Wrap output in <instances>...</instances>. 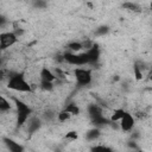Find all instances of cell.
Returning a JSON list of instances; mask_svg holds the SVG:
<instances>
[{"label":"cell","mask_w":152,"mask_h":152,"mask_svg":"<svg viewBox=\"0 0 152 152\" xmlns=\"http://www.w3.org/2000/svg\"><path fill=\"white\" fill-rule=\"evenodd\" d=\"M42 124H43V120L42 118H38V116H30V119L26 121V131L28 134H34L36 132H38L42 127Z\"/></svg>","instance_id":"ba28073f"},{"label":"cell","mask_w":152,"mask_h":152,"mask_svg":"<svg viewBox=\"0 0 152 152\" xmlns=\"http://www.w3.org/2000/svg\"><path fill=\"white\" fill-rule=\"evenodd\" d=\"M126 113V109H124V108H115L114 110H113V113L110 114V116H109V120L110 121H119L122 116H124V114Z\"/></svg>","instance_id":"2e32d148"},{"label":"cell","mask_w":152,"mask_h":152,"mask_svg":"<svg viewBox=\"0 0 152 152\" xmlns=\"http://www.w3.org/2000/svg\"><path fill=\"white\" fill-rule=\"evenodd\" d=\"M119 124V128L122 131V132H131L133 128H134V125H135V120H134V116L126 110V113L124 114V116L118 121Z\"/></svg>","instance_id":"8992f818"},{"label":"cell","mask_w":152,"mask_h":152,"mask_svg":"<svg viewBox=\"0 0 152 152\" xmlns=\"http://www.w3.org/2000/svg\"><path fill=\"white\" fill-rule=\"evenodd\" d=\"M19 42V37L13 31H4L0 33V50H6Z\"/></svg>","instance_id":"5b68a950"},{"label":"cell","mask_w":152,"mask_h":152,"mask_svg":"<svg viewBox=\"0 0 152 152\" xmlns=\"http://www.w3.org/2000/svg\"><path fill=\"white\" fill-rule=\"evenodd\" d=\"M12 109V103L2 95H0V112L5 113V112H8Z\"/></svg>","instance_id":"ac0fdd59"},{"label":"cell","mask_w":152,"mask_h":152,"mask_svg":"<svg viewBox=\"0 0 152 152\" xmlns=\"http://www.w3.org/2000/svg\"><path fill=\"white\" fill-rule=\"evenodd\" d=\"M40 89L44 91H52L55 88V83L53 82H48V81H43L40 80V84H39Z\"/></svg>","instance_id":"ffe728a7"},{"label":"cell","mask_w":152,"mask_h":152,"mask_svg":"<svg viewBox=\"0 0 152 152\" xmlns=\"http://www.w3.org/2000/svg\"><path fill=\"white\" fill-rule=\"evenodd\" d=\"M6 86L8 89L17 93H24V94L33 93V88L31 83L26 80V76L24 72H19V71L12 72L7 80Z\"/></svg>","instance_id":"6da1fadb"},{"label":"cell","mask_w":152,"mask_h":152,"mask_svg":"<svg viewBox=\"0 0 152 152\" xmlns=\"http://www.w3.org/2000/svg\"><path fill=\"white\" fill-rule=\"evenodd\" d=\"M86 55H87V58H88V63L89 64H96L99 61H100V56H101V50L99 48L97 44H93L89 49L84 50Z\"/></svg>","instance_id":"52a82bcc"},{"label":"cell","mask_w":152,"mask_h":152,"mask_svg":"<svg viewBox=\"0 0 152 152\" xmlns=\"http://www.w3.org/2000/svg\"><path fill=\"white\" fill-rule=\"evenodd\" d=\"M87 110H88V115H89L90 120H91V119H95V118H97V116H100V115H103L102 108H101L99 104H96V103H90V104L87 107Z\"/></svg>","instance_id":"8fae6325"},{"label":"cell","mask_w":152,"mask_h":152,"mask_svg":"<svg viewBox=\"0 0 152 152\" xmlns=\"http://www.w3.org/2000/svg\"><path fill=\"white\" fill-rule=\"evenodd\" d=\"M56 116H57V112L52 110V109H48L43 113V116H42V120L44 121H48V122H51L53 120H56Z\"/></svg>","instance_id":"d6986e66"},{"label":"cell","mask_w":152,"mask_h":152,"mask_svg":"<svg viewBox=\"0 0 152 152\" xmlns=\"http://www.w3.org/2000/svg\"><path fill=\"white\" fill-rule=\"evenodd\" d=\"M11 74L12 71H8L6 68H0V81H4V80L7 81Z\"/></svg>","instance_id":"d4e9b609"},{"label":"cell","mask_w":152,"mask_h":152,"mask_svg":"<svg viewBox=\"0 0 152 152\" xmlns=\"http://www.w3.org/2000/svg\"><path fill=\"white\" fill-rule=\"evenodd\" d=\"M70 119H71V114H70V113H68L64 108H63L62 110L57 112L56 120H57L58 122H66V121H69Z\"/></svg>","instance_id":"e0dca14e"},{"label":"cell","mask_w":152,"mask_h":152,"mask_svg":"<svg viewBox=\"0 0 152 152\" xmlns=\"http://www.w3.org/2000/svg\"><path fill=\"white\" fill-rule=\"evenodd\" d=\"M32 6L38 10H45L48 7V0H32Z\"/></svg>","instance_id":"7402d4cb"},{"label":"cell","mask_w":152,"mask_h":152,"mask_svg":"<svg viewBox=\"0 0 152 152\" xmlns=\"http://www.w3.org/2000/svg\"><path fill=\"white\" fill-rule=\"evenodd\" d=\"M108 32H109V26H107V25H101V26H99L97 28H95L94 34L97 36V37H101V36L107 34Z\"/></svg>","instance_id":"44dd1931"},{"label":"cell","mask_w":152,"mask_h":152,"mask_svg":"<svg viewBox=\"0 0 152 152\" xmlns=\"http://www.w3.org/2000/svg\"><path fill=\"white\" fill-rule=\"evenodd\" d=\"M90 150L94 151V152H106V151H107V152H110V151H112L110 147L104 146V145H95V146L90 147Z\"/></svg>","instance_id":"cb8c5ba5"},{"label":"cell","mask_w":152,"mask_h":152,"mask_svg":"<svg viewBox=\"0 0 152 152\" xmlns=\"http://www.w3.org/2000/svg\"><path fill=\"white\" fill-rule=\"evenodd\" d=\"M12 101L15 107V126L21 127L26 124V121L30 119V116L33 113V109L30 104L24 102L21 99L12 96Z\"/></svg>","instance_id":"7a4b0ae2"},{"label":"cell","mask_w":152,"mask_h":152,"mask_svg":"<svg viewBox=\"0 0 152 152\" xmlns=\"http://www.w3.org/2000/svg\"><path fill=\"white\" fill-rule=\"evenodd\" d=\"M64 109H65L68 113H70V114H71V116L78 115V114L81 113V109H80L78 104H77V103H75V102H70V103H68V104L64 107Z\"/></svg>","instance_id":"9a60e30c"},{"label":"cell","mask_w":152,"mask_h":152,"mask_svg":"<svg viewBox=\"0 0 152 152\" xmlns=\"http://www.w3.org/2000/svg\"><path fill=\"white\" fill-rule=\"evenodd\" d=\"M121 7L128 12H133V13H140L142 11V7L137 4V2H133V1H126L121 5Z\"/></svg>","instance_id":"7c38bea8"},{"label":"cell","mask_w":152,"mask_h":152,"mask_svg":"<svg viewBox=\"0 0 152 152\" xmlns=\"http://www.w3.org/2000/svg\"><path fill=\"white\" fill-rule=\"evenodd\" d=\"M63 61L66 62L68 64L70 65H74V66H84V65H88V58H87V55L86 52H70V51H66L64 52L63 55Z\"/></svg>","instance_id":"277c9868"},{"label":"cell","mask_w":152,"mask_h":152,"mask_svg":"<svg viewBox=\"0 0 152 152\" xmlns=\"http://www.w3.org/2000/svg\"><path fill=\"white\" fill-rule=\"evenodd\" d=\"M72 75L78 87H88L93 82V72L86 66H75V69L72 70Z\"/></svg>","instance_id":"3957f363"},{"label":"cell","mask_w":152,"mask_h":152,"mask_svg":"<svg viewBox=\"0 0 152 152\" xmlns=\"http://www.w3.org/2000/svg\"><path fill=\"white\" fill-rule=\"evenodd\" d=\"M39 78L43 80V81H48V82H56L57 81V77H56V74L49 69L48 66H43L39 71Z\"/></svg>","instance_id":"30bf717a"},{"label":"cell","mask_w":152,"mask_h":152,"mask_svg":"<svg viewBox=\"0 0 152 152\" xmlns=\"http://www.w3.org/2000/svg\"><path fill=\"white\" fill-rule=\"evenodd\" d=\"M100 137H101V128L95 127V126L93 128L88 129L87 133H86V139L88 141H96Z\"/></svg>","instance_id":"4fadbf2b"},{"label":"cell","mask_w":152,"mask_h":152,"mask_svg":"<svg viewBox=\"0 0 152 152\" xmlns=\"http://www.w3.org/2000/svg\"><path fill=\"white\" fill-rule=\"evenodd\" d=\"M66 48H68V51H70V52H81L83 50V44H82V42L74 40V42L68 43Z\"/></svg>","instance_id":"5bb4252c"},{"label":"cell","mask_w":152,"mask_h":152,"mask_svg":"<svg viewBox=\"0 0 152 152\" xmlns=\"http://www.w3.org/2000/svg\"><path fill=\"white\" fill-rule=\"evenodd\" d=\"M6 23H7V18H6L4 14H1V13H0V27H2Z\"/></svg>","instance_id":"484cf974"},{"label":"cell","mask_w":152,"mask_h":152,"mask_svg":"<svg viewBox=\"0 0 152 152\" xmlns=\"http://www.w3.org/2000/svg\"><path fill=\"white\" fill-rule=\"evenodd\" d=\"M77 138H78V134L76 131H69L64 135V139L68 141H75V140H77Z\"/></svg>","instance_id":"603a6c76"},{"label":"cell","mask_w":152,"mask_h":152,"mask_svg":"<svg viewBox=\"0 0 152 152\" xmlns=\"http://www.w3.org/2000/svg\"><path fill=\"white\" fill-rule=\"evenodd\" d=\"M2 142L5 145V147L10 151V152H23L24 151V146L19 142H17L15 140H13L10 137H4L2 138Z\"/></svg>","instance_id":"9c48e42d"}]
</instances>
